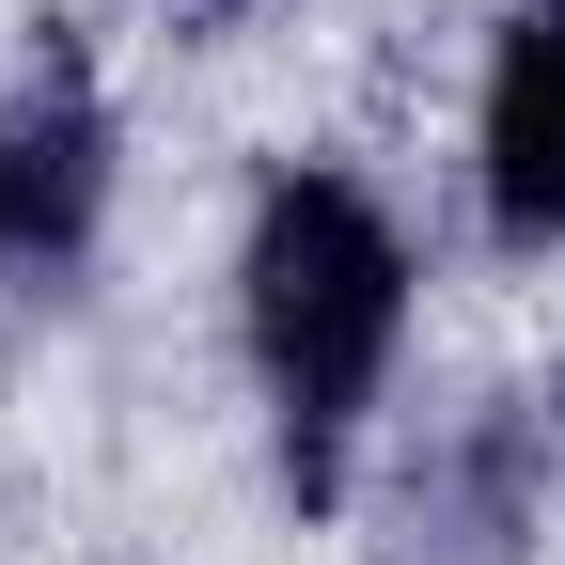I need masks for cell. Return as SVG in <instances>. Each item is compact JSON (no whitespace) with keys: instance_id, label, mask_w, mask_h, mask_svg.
Segmentation results:
<instances>
[{"instance_id":"cell-1","label":"cell","mask_w":565,"mask_h":565,"mask_svg":"<svg viewBox=\"0 0 565 565\" xmlns=\"http://www.w3.org/2000/svg\"><path fill=\"white\" fill-rule=\"evenodd\" d=\"M408 330V252L393 221L345 173H282L252 204V362L282 393V471H299V503H330L345 471V424H362L377 362Z\"/></svg>"},{"instance_id":"cell-2","label":"cell","mask_w":565,"mask_h":565,"mask_svg":"<svg viewBox=\"0 0 565 565\" xmlns=\"http://www.w3.org/2000/svg\"><path fill=\"white\" fill-rule=\"evenodd\" d=\"M487 221L519 252H565V0L503 17L487 63Z\"/></svg>"},{"instance_id":"cell-3","label":"cell","mask_w":565,"mask_h":565,"mask_svg":"<svg viewBox=\"0 0 565 565\" xmlns=\"http://www.w3.org/2000/svg\"><path fill=\"white\" fill-rule=\"evenodd\" d=\"M95 221V95L63 79L32 126H17V252H63Z\"/></svg>"},{"instance_id":"cell-4","label":"cell","mask_w":565,"mask_h":565,"mask_svg":"<svg viewBox=\"0 0 565 565\" xmlns=\"http://www.w3.org/2000/svg\"><path fill=\"white\" fill-rule=\"evenodd\" d=\"M0 236H17V126H0Z\"/></svg>"}]
</instances>
